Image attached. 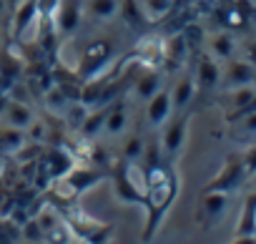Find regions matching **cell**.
<instances>
[{
    "label": "cell",
    "instance_id": "1",
    "mask_svg": "<svg viewBox=\"0 0 256 244\" xmlns=\"http://www.w3.org/2000/svg\"><path fill=\"white\" fill-rule=\"evenodd\" d=\"M146 179H148V189H146V196H144V206L148 211V224H146V231H144V239L148 241L154 236V231L158 229L161 219L166 216L168 206L174 204V196H176V176L174 171L164 164V161H154V164H146Z\"/></svg>",
    "mask_w": 256,
    "mask_h": 244
},
{
    "label": "cell",
    "instance_id": "2",
    "mask_svg": "<svg viewBox=\"0 0 256 244\" xmlns=\"http://www.w3.org/2000/svg\"><path fill=\"white\" fill-rule=\"evenodd\" d=\"M146 189H148V179H146L144 164H138L134 159H123L116 169V176H113L116 199L123 204H144Z\"/></svg>",
    "mask_w": 256,
    "mask_h": 244
},
{
    "label": "cell",
    "instance_id": "3",
    "mask_svg": "<svg viewBox=\"0 0 256 244\" xmlns=\"http://www.w3.org/2000/svg\"><path fill=\"white\" fill-rule=\"evenodd\" d=\"M188 139V116L184 111H176L174 118L164 124V136H161V151L166 161H176L186 146Z\"/></svg>",
    "mask_w": 256,
    "mask_h": 244
},
{
    "label": "cell",
    "instance_id": "4",
    "mask_svg": "<svg viewBox=\"0 0 256 244\" xmlns=\"http://www.w3.org/2000/svg\"><path fill=\"white\" fill-rule=\"evenodd\" d=\"M254 76H256V66H251L248 61L238 58V56H231L221 71V78H218V86L224 91L228 88H238V86H246V83H254Z\"/></svg>",
    "mask_w": 256,
    "mask_h": 244
},
{
    "label": "cell",
    "instance_id": "5",
    "mask_svg": "<svg viewBox=\"0 0 256 244\" xmlns=\"http://www.w3.org/2000/svg\"><path fill=\"white\" fill-rule=\"evenodd\" d=\"M174 113V103H171V91L168 88H158L148 101H146V124L151 129H161Z\"/></svg>",
    "mask_w": 256,
    "mask_h": 244
},
{
    "label": "cell",
    "instance_id": "6",
    "mask_svg": "<svg viewBox=\"0 0 256 244\" xmlns=\"http://www.w3.org/2000/svg\"><path fill=\"white\" fill-rule=\"evenodd\" d=\"M108 58H110V46H108V41L96 38V41H90V43L86 46V51H83V56H80L78 71H80L86 78H90V76H96V73L108 63Z\"/></svg>",
    "mask_w": 256,
    "mask_h": 244
},
{
    "label": "cell",
    "instance_id": "7",
    "mask_svg": "<svg viewBox=\"0 0 256 244\" xmlns=\"http://www.w3.org/2000/svg\"><path fill=\"white\" fill-rule=\"evenodd\" d=\"M226 206H228V194L221 191V189H208V194L201 199V221L206 226L221 221V216L226 214Z\"/></svg>",
    "mask_w": 256,
    "mask_h": 244
},
{
    "label": "cell",
    "instance_id": "8",
    "mask_svg": "<svg viewBox=\"0 0 256 244\" xmlns=\"http://www.w3.org/2000/svg\"><path fill=\"white\" fill-rule=\"evenodd\" d=\"M53 18H56V28L60 33L70 36L80 26V18H83L80 0H58V8H56Z\"/></svg>",
    "mask_w": 256,
    "mask_h": 244
},
{
    "label": "cell",
    "instance_id": "9",
    "mask_svg": "<svg viewBox=\"0 0 256 244\" xmlns=\"http://www.w3.org/2000/svg\"><path fill=\"white\" fill-rule=\"evenodd\" d=\"M80 11L93 23H108L120 13V0H80Z\"/></svg>",
    "mask_w": 256,
    "mask_h": 244
},
{
    "label": "cell",
    "instance_id": "10",
    "mask_svg": "<svg viewBox=\"0 0 256 244\" xmlns=\"http://www.w3.org/2000/svg\"><path fill=\"white\" fill-rule=\"evenodd\" d=\"M236 48H238V38L231 31L206 36V53L214 56L216 61H228L231 56H236Z\"/></svg>",
    "mask_w": 256,
    "mask_h": 244
},
{
    "label": "cell",
    "instance_id": "11",
    "mask_svg": "<svg viewBox=\"0 0 256 244\" xmlns=\"http://www.w3.org/2000/svg\"><path fill=\"white\" fill-rule=\"evenodd\" d=\"M0 118L6 121V126H13V129L26 131V129L30 126V121L36 118V113H33V108L28 106V101L10 98V101H8V106H6V111L0 113Z\"/></svg>",
    "mask_w": 256,
    "mask_h": 244
},
{
    "label": "cell",
    "instance_id": "12",
    "mask_svg": "<svg viewBox=\"0 0 256 244\" xmlns=\"http://www.w3.org/2000/svg\"><path fill=\"white\" fill-rule=\"evenodd\" d=\"M128 124H131V113H128V106L126 103H113L106 113V121H103V136L108 139H116V136H123L128 131Z\"/></svg>",
    "mask_w": 256,
    "mask_h": 244
},
{
    "label": "cell",
    "instance_id": "13",
    "mask_svg": "<svg viewBox=\"0 0 256 244\" xmlns=\"http://www.w3.org/2000/svg\"><path fill=\"white\" fill-rule=\"evenodd\" d=\"M158 88H161V73H158L156 66H146L134 78V98L141 101V103H146Z\"/></svg>",
    "mask_w": 256,
    "mask_h": 244
},
{
    "label": "cell",
    "instance_id": "14",
    "mask_svg": "<svg viewBox=\"0 0 256 244\" xmlns=\"http://www.w3.org/2000/svg\"><path fill=\"white\" fill-rule=\"evenodd\" d=\"M194 78H196V88H198V91H211V88H216V86H218V78H221L218 61H216L214 56L204 53V56L198 58V66H196Z\"/></svg>",
    "mask_w": 256,
    "mask_h": 244
},
{
    "label": "cell",
    "instance_id": "15",
    "mask_svg": "<svg viewBox=\"0 0 256 244\" xmlns=\"http://www.w3.org/2000/svg\"><path fill=\"white\" fill-rule=\"evenodd\" d=\"M40 169H43V176H46L48 181H56V179H60L63 174H68V171L73 169V159H70L66 151L53 149V151H48V154L40 159Z\"/></svg>",
    "mask_w": 256,
    "mask_h": 244
},
{
    "label": "cell",
    "instance_id": "16",
    "mask_svg": "<svg viewBox=\"0 0 256 244\" xmlns=\"http://www.w3.org/2000/svg\"><path fill=\"white\" fill-rule=\"evenodd\" d=\"M171 91V103H174V113L176 111H186L188 108V103L196 98V78L191 76V73H186V76H181L176 83H174V88H168Z\"/></svg>",
    "mask_w": 256,
    "mask_h": 244
},
{
    "label": "cell",
    "instance_id": "17",
    "mask_svg": "<svg viewBox=\"0 0 256 244\" xmlns=\"http://www.w3.org/2000/svg\"><path fill=\"white\" fill-rule=\"evenodd\" d=\"M231 136L241 144H256V108L231 118Z\"/></svg>",
    "mask_w": 256,
    "mask_h": 244
},
{
    "label": "cell",
    "instance_id": "18",
    "mask_svg": "<svg viewBox=\"0 0 256 244\" xmlns=\"http://www.w3.org/2000/svg\"><path fill=\"white\" fill-rule=\"evenodd\" d=\"M134 6H136V11L144 21L156 23V21H164L174 11L176 0H134Z\"/></svg>",
    "mask_w": 256,
    "mask_h": 244
},
{
    "label": "cell",
    "instance_id": "19",
    "mask_svg": "<svg viewBox=\"0 0 256 244\" xmlns=\"http://www.w3.org/2000/svg\"><path fill=\"white\" fill-rule=\"evenodd\" d=\"M188 53H191V46H188V41H186L184 33H176V36H171V38L164 41V58H166V63L181 66L188 58Z\"/></svg>",
    "mask_w": 256,
    "mask_h": 244
},
{
    "label": "cell",
    "instance_id": "20",
    "mask_svg": "<svg viewBox=\"0 0 256 244\" xmlns=\"http://www.w3.org/2000/svg\"><path fill=\"white\" fill-rule=\"evenodd\" d=\"M36 18H38V0H20L18 11H16V21H13V33H16V38H18L28 26H33Z\"/></svg>",
    "mask_w": 256,
    "mask_h": 244
},
{
    "label": "cell",
    "instance_id": "21",
    "mask_svg": "<svg viewBox=\"0 0 256 244\" xmlns=\"http://www.w3.org/2000/svg\"><path fill=\"white\" fill-rule=\"evenodd\" d=\"M256 234V194L246 199L244 211H241V221L236 226V239L241 236H254Z\"/></svg>",
    "mask_w": 256,
    "mask_h": 244
},
{
    "label": "cell",
    "instance_id": "22",
    "mask_svg": "<svg viewBox=\"0 0 256 244\" xmlns=\"http://www.w3.org/2000/svg\"><path fill=\"white\" fill-rule=\"evenodd\" d=\"M23 139H26V131L3 126L0 129V154H16L23 146Z\"/></svg>",
    "mask_w": 256,
    "mask_h": 244
},
{
    "label": "cell",
    "instance_id": "23",
    "mask_svg": "<svg viewBox=\"0 0 256 244\" xmlns=\"http://www.w3.org/2000/svg\"><path fill=\"white\" fill-rule=\"evenodd\" d=\"M236 56H238V58H244V61H248L251 66H256V38L238 43V48H236Z\"/></svg>",
    "mask_w": 256,
    "mask_h": 244
},
{
    "label": "cell",
    "instance_id": "24",
    "mask_svg": "<svg viewBox=\"0 0 256 244\" xmlns=\"http://www.w3.org/2000/svg\"><path fill=\"white\" fill-rule=\"evenodd\" d=\"M8 101H10V98H8V96H6L3 91H0V113H3V111H6V106H8Z\"/></svg>",
    "mask_w": 256,
    "mask_h": 244
},
{
    "label": "cell",
    "instance_id": "25",
    "mask_svg": "<svg viewBox=\"0 0 256 244\" xmlns=\"http://www.w3.org/2000/svg\"><path fill=\"white\" fill-rule=\"evenodd\" d=\"M8 0H0V18H3V16H8Z\"/></svg>",
    "mask_w": 256,
    "mask_h": 244
},
{
    "label": "cell",
    "instance_id": "26",
    "mask_svg": "<svg viewBox=\"0 0 256 244\" xmlns=\"http://www.w3.org/2000/svg\"><path fill=\"white\" fill-rule=\"evenodd\" d=\"M0 171H3V156H0Z\"/></svg>",
    "mask_w": 256,
    "mask_h": 244
},
{
    "label": "cell",
    "instance_id": "27",
    "mask_svg": "<svg viewBox=\"0 0 256 244\" xmlns=\"http://www.w3.org/2000/svg\"><path fill=\"white\" fill-rule=\"evenodd\" d=\"M248 3H251V6H256V0H248Z\"/></svg>",
    "mask_w": 256,
    "mask_h": 244
},
{
    "label": "cell",
    "instance_id": "28",
    "mask_svg": "<svg viewBox=\"0 0 256 244\" xmlns=\"http://www.w3.org/2000/svg\"><path fill=\"white\" fill-rule=\"evenodd\" d=\"M254 18H256V6H254Z\"/></svg>",
    "mask_w": 256,
    "mask_h": 244
},
{
    "label": "cell",
    "instance_id": "29",
    "mask_svg": "<svg viewBox=\"0 0 256 244\" xmlns=\"http://www.w3.org/2000/svg\"><path fill=\"white\" fill-rule=\"evenodd\" d=\"M254 83H256V76H254Z\"/></svg>",
    "mask_w": 256,
    "mask_h": 244
}]
</instances>
